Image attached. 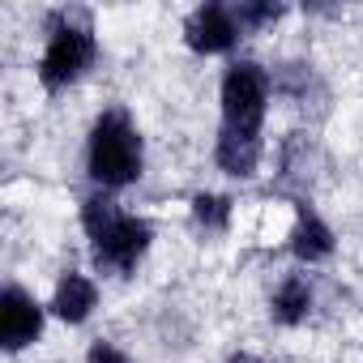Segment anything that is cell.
Here are the masks:
<instances>
[{
  "label": "cell",
  "mask_w": 363,
  "mask_h": 363,
  "mask_svg": "<svg viewBox=\"0 0 363 363\" xmlns=\"http://www.w3.org/2000/svg\"><path fill=\"white\" fill-rule=\"evenodd\" d=\"M231 363H257V359H252V354H235Z\"/></svg>",
  "instance_id": "15"
},
{
  "label": "cell",
  "mask_w": 363,
  "mask_h": 363,
  "mask_svg": "<svg viewBox=\"0 0 363 363\" xmlns=\"http://www.w3.org/2000/svg\"><path fill=\"white\" fill-rule=\"evenodd\" d=\"M295 252L303 257V261H325L329 252H333V235H329V227L320 223V218H299V227H295Z\"/></svg>",
  "instance_id": "9"
},
{
  "label": "cell",
  "mask_w": 363,
  "mask_h": 363,
  "mask_svg": "<svg viewBox=\"0 0 363 363\" xmlns=\"http://www.w3.org/2000/svg\"><path fill=\"white\" fill-rule=\"evenodd\" d=\"M265 99H269V86H265V73L257 65H235L223 82V116H227V128L231 133H257L261 128V116H265Z\"/></svg>",
  "instance_id": "2"
},
{
  "label": "cell",
  "mask_w": 363,
  "mask_h": 363,
  "mask_svg": "<svg viewBox=\"0 0 363 363\" xmlns=\"http://www.w3.org/2000/svg\"><path fill=\"white\" fill-rule=\"evenodd\" d=\"M90 56H94L90 30H82V26H60V30L52 35L48 52H43V65H39L43 86H52V90L69 86L73 77H82V69L90 65Z\"/></svg>",
  "instance_id": "3"
},
{
  "label": "cell",
  "mask_w": 363,
  "mask_h": 363,
  "mask_svg": "<svg viewBox=\"0 0 363 363\" xmlns=\"http://www.w3.org/2000/svg\"><path fill=\"white\" fill-rule=\"evenodd\" d=\"M150 248V223L141 218H120L116 227H107L99 240H94V261L107 265V269H133L141 261V252Z\"/></svg>",
  "instance_id": "4"
},
{
  "label": "cell",
  "mask_w": 363,
  "mask_h": 363,
  "mask_svg": "<svg viewBox=\"0 0 363 363\" xmlns=\"http://www.w3.org/2000/svg\"><path fill=\"white\" fill-rule=\"evenodd\" d=\"M39 329H43L39 303H35L26 291L9 286L5 299H0V337H5V346H9V350H22L26 342L39 337Z\"/></svg>",
  "instance_id": "5"
},
{
  "label": "cell",
  "mask_w": 363,
  "mask_h": 363,
  "mask_svg": "<svg viewBox=\"0 0 363 363\" xmlns=\"http://www.w3.org/2000/svg\"><path fill=\"white\" fill-rule=\"evenodd\" d=\"M278 18H282L278 5H240L235 9V22L240 26H265V22H278Z\"/></svg>",
  "instance_id": "13"
},
{
  "label": "cell",
  "mask_w": 363,
  "mask_h": 363,
  "mask_svg": "<svg viewBox=\"0 0 363 363\" xmlns=\"http://www.w3.org/2000/svg\"><path fill=\"white\" fill-rule=\"evenodd\" d=\"M124 214L116 210V201L111 197H86V206H82V223H86V231H90V240H99L107 227H116Z\"/></svg>",
  "instance_id": "11"
},
{
  "label": "cell",
  "mask_w": 363,
  "mask_h": 363,
  "mask_svg": "<svg viewBox=\"0 0 363 363\" xmlns=\"http://www.w3.org/2000/svg\"><path fill=\"white\" fill-rule=\"evenodd\" d=\"M90 363H128V359H124L111 342H94V346H90Z\"/></svg>",
  "instance_id": "14"
},
{
  "label": "cell",
  "mask_w": 363,
  "mask_h": 363,
  "mask_svg": "<svg viewBox=\"0 0 363 363\" xmlns=\"http://www.w3.org/2000/svg\"><path fill=\"white\" fill-rule=\"evenodd\" d=\"M308 308H312L308 282H303V278H286V282L278 286V295H274V316H278L282 325H295V320L308 316Z\"/></svg>",
  "instance_id": "10"
},
{
  "label": "cell",
  "mask_w": 363,
  "mask_h": 363,
  "mask_svg": "<svg viewBox=\"0 0 363 363\" xmlns=\"http://www.w3.org/2000/svg\"><path fill=\"white\" fill-rule=\"evenodd\" d=\"M90 175L107 189H120L141 175V137L124 116H103L90 133Z\"/></svg>",
  "instance_id": "1"
},
{
  "label": "cell",
  "mask_w": 363,
  "mask_h": 363,
  "mask_svg": "<svg viewBox=\"0 0 363 363\" xmlns=\"http://www.w3.org/2000/svg\"><path fill=\"white\" fill-rule=\"evenodd\" d=\"M184 35H189V48H193V52L214 56V52H227V48L235 43L240 22H235V13H227L223 5H206V9H197V13L189 18Z\"/></svg>",
  "instance_id": "6"
},
{
  "label": "cell",
  "mask_w": 363,
  "mask_h": 363,
  "mask_svg": "<svg viewBox=\"0 0 363 363\" xmlns=\"http://www.w3.org/2000/svg\"><path fill=\"white\" fill-rule=\"evenodd\" d=\"M257 158H261V141L257 133H223L218 137V167L231 171V175H252L257 171Z\"/></svg>",
  "instance_id": "8"
},
{
  "label": "cell",
  "mask_w": 363,
  "mask_h": 363,
  "mask_svg": "<svg viewBox=\"0 0 363 363\" xmlns=\"http://www.w3.org/2000/svg\"><path fill=\"white\" fill-rule=\"evenodd\" d=\"M52 308H56V316H60V320H69V325L86 320V316H90V308H94V282H90V278H82V274H65V278H60V286H56Z\"/></svg>",
  "instance_id": "7"
},
{
  "label": "cell",
  "mask_w": 363,
  "mask_h": 363,
  "mask_svg": "<svg viewBox=\"0 0 363 363\" xmlns=\"http://www.w3.org/2000/svg\"><path fill=\"white\" fill-rule=\"evenodd\" d=\"M193 218L201 227H210V231H223L227 218H231V206H227V197H197L193 201Z\"/></svg>",
  "instance_id": "12"
}]
</instances>
